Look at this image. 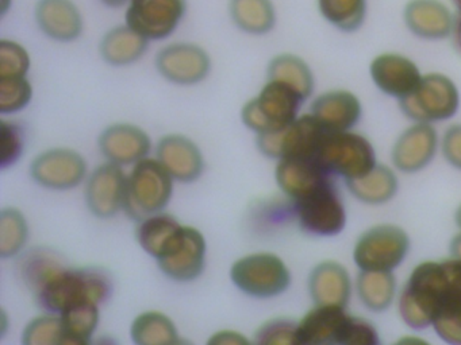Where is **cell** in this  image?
I'll return each mask as SVG.
<instances>
[{"label": "cell", "instance_id": "1", "mask_svg": "<svg viewBox=\"0 0 461 345\" xmlns=\"http://www.w3.org/2000/svg\"><path fill=\"white\" fill-rule=\"evenodd\" d=\"M31 288L42 309L61 314L77 305L107 301L113 293V279L101 267L71 269L55 259Z\"/></svg>", "mask_w": 461, "mask_h": 345}, {"label": "cell", "instance_id": "2", "mask_svg": "<svg viewBox=\"0 0 461 345\" xmlns=\"http://www.w3.org/2000/svg\"><path fill=\"white\" fill-rule=\"evenodd\" d=\"M444 280L442 261H422L414 267L398 301L399 315L409 328L423 331L431 326Z\"/></svg>", "mask_w": 461, "mask_h": 345}, {"label": "cell", "instance_id": "3", "mask_svg": "<svg viewBox=\"0 0 461 345\" xmlns=\"http://www.w3.org/2000/svg\"><path fill=\"white\" fill-rule=\"evenodd\" d=\"M174 177L158 159L144 158L134 164L126 182L123 210L133 220H144L161 212L174 193Z\"/></svg>", "mask_w": 461, "mask_h": 345}, {"label": "cell", "instance_id": "4", "mask_svg": "<svg viewBox=\"0 0 461 345\" xmlns=\"http://www.w3.org/2000/svg\"><path fill=\"white\" fill-rule=\"evenodd\" d=\"M304 102L302 94L288 84L268 80L258 96L247 102L241 119L256 134L287 128L298 118L299 108Z\"/></svg>", "mask_w": 461, "mask_h": 345}, {"label": "cell", "instance_id": "5", "mask_svg": "<svg viewBox=\"0 0 461 345\" xmlns=\"http://www.w3.org/2000/svg\"><path fill=\"white\" fill-rule=\"evenodd\" d=\"M402 112L414 123L449 120L460 108V92L449 75L426 73L415 91L399 102Z\"/></svg>", "mask_w": 461, "mask_h": 345}, {"label": "cell", "instance_id": "6", "mask_svg": "<svg viewBox=\"0 0 461 345\" xmlns=\"http://www.w3.org/2000/svg\"><path fill=\"white\" fill-rule=\"evenodd\" d=\"M317 161L333 177L345 181L363 177L376 166L374 146L364 135L357 132H330L325 135Z\"/></svg>", "mask_w": 461, "mask_h": 345}, {"label": "cell", "instance_id": "7", "mask_svg": "<svg viewBox=\"0 0 461 345\" xmlns=\"http://www.w3.org/2000/svg\"><path fill=\"white\" fill-rule=\"evenodd\" d=\"M410 251V237L401 226L379 224L363 232L353 250L360 271L393 272Z\"/></svg>", "mask_w": 461, "mask_h": 345}, {"label": "cell", "instance_id": "8", "mask_svg": "<svg viewBox=\"0 0 461 345\" xmlns=\"http://www.w3.org/2000/svg\"><path fill=\"white\" fill-rule=\"evenodd\" d=\"M230 278L242 293L255 298L279 296L291 283L287 264L271 252L250 253L234 261Z\"/></svg>", "mask_w": 461, "mask_h": 345}, {"label": "cell", "instance_id": "9", "mask_svg": "<svg viewBox=\"0 0 461 345\" xmlns=\"http://www.w3.org/2000/svg\"><path fill=\"white\" fill-rule=\"evenodd\" d=\"M299 226L314 236H337L347 226V210L334 180L294 201Z\"/></svg>", "mask_w": 461, "mask_h": 345}, {"label": "cell", "instance_id": "10", "mask_svg": "<svg viewBox=\"0 0 461 345\" xmlns=\"http://www.w3.org/2000/svg\"><path fill=\"white\" fill-rule=\"evenodd\" d=\"M156 261L167 277L177 282H190L203 271L206 240L194 226H180L167 240Z\"/></svg>", "mask_w": 461, "mask_h": 345}, {"label": "cell", "instance_id": "11", "mask_svg": "<svg viewBox=\"0 0 461 345\" xmlns=\"http://www.w3.org/2000/svg\"><path fill=\"white\" fill-rule=\"evenodd\" d=\"M187 10L185 0H129L126 24L148 40L168 38Z\"/></svg>", "mask_w": 461, "mask_h": 345}, {"label": "cell", "instance_id": "12", "mask_svg": "<svg viewBox=\"0 0 461 345\" xmlns=\"http://www.w3.org/2000/svg\"><path fill=\"white\" fill-rule=\"evenodd\" d=\"M156 67L171 83L195 85L209 75L212 59L209 53L196 43L176 42L158 50Z\"/></svg>", "mask_w": 461, "mask_h": 345}, {"label": "cell", "instance_id": "13", "mask_svg": "<svg viewBox=\"0 0 461 345\" xmlns=\"http://www.w3.org/2000/svg\"><path fill=\"white\" fill-rule=\"evenodd\" d=\"M87 164L77 151L71 148H52L34 158L31 175L39 185L56 190H67L83 182Z\"/></svg>", "mask_w": 461, "mask_h": 345}, {"label": "cell", "instance_id": "14", "mask_svg": "<svg viewBox=\"0 0 461 345\" xmlns=\"http://www.w3.org/2000/svg\"><path fill=\"white\" fill-rule=\"evenodd\" d=\"M352 315L347 306L315 305L298 323V344L348 345Z\"/></svg>", "mask_w": 461, "mask_h": 345}, {"label": "cell", "instance_id": "15", "mask_svg": "<svg viewBox=\"0 0 461 345\" xmlns=\"http://www.w3.org/2000/svg\"><path fill=\"white\" fill-rule=\"evenodd\" d=\"M128 177L120 164L107 162L96 167L86 183L88 209L99 218L117 215L123 208Z\"/></svg>", "mask_w": 461, "mask_h": 345}, {"label": "cell", "instance_id": "16", "mask_svg": "<svg viewBox=\"0 0 461 345\" xmlns=\"http://www.w3.org/2000/svg\"><path fill=\"white\" fill-rule=\"evenodd\" d=\"M369 75L380 92L399 102L415 91L423 75L411 58L393 51L375 57L369 65Z\"/></svg>", "mask_w": 461, "mask_h": 345}, {"label": "cell", "instance_id": "17", "mask_svg": "<svg viewBox=\"0 0 461 345\" xmlns=\"http://www.w3.org/2000/svg\"><path fill=\"white\" fill-rule=\"evenodd\" d=\"M439 147V137L430 123H414L393 143L391 161L396 170L407 174L425 169Z\"/></svg>", "mask_w": 461, "mask_h": 345}, {"label": "cell", "instance_id": "18", "mask_svg": "<svg viewBox=\"0 0 461 345\" xmlns=\"http://www.w3.org/2000/svg\"><path fill=\"white\" fill-rule=\"evenodd\" d=\"M403 21L415 37L438 40L452 35L456 15L442 0H409Z\"/></svg>", "mask_w": 461, "mask_h": 345}, {"label": "cell", "instance_id": "19", "mask_svg": "<svg viewBox=\"0 0 461 345\" xmlns=\"http://www.w3.org/2000/svg\"><path fill=\"white\" fill-rule=\"evenodd\" d=\"M150 147L149 135L134 124H113L99 137V148L104 158L120 166L137 164L147 158Z\"/></svg>", "mask_w": 461, "mask_h": 345}, {"label": "cell", "instance_id": "20", "mask_svg": "<svg viewBox=\"0 0 461 345\" xmlns=\"http://www.w3.org/2000/svg\"><path fill=\"white\" fill-rule=\"evenodd\" d=\"M158 159L180 182H194L203 172V155L195 142L185 135L171 134L161 137L158 145Z\"/></svg>", "mask_w": 461, "mask_h": 345}, {"label": "cell", "instance_id": "21", "mask_svg": "<svg viewBox=\"0 0 461 345\" xmlns=\"http://www.w3.org/2000/svg\"><path fill=\"white\" fill-rule=\"evenodd\" d=\"M310 113L328 131H350L360 120L363 105L353 92L333 89L315 97Z\"/></svg>", "mask_w": 461, "mask_h": 345}, {"label": "cell", "instance_id": "22", "mask_svg": "<svg viewBox=\"0 0 461 345\" xmlns=\"http://www.w3.org/2000/svg\"><path fill=\"white\" fill-rule=\"evenodd\" d=\"M277 185L294 201L314 191L323 183L334 180L315 159L283 158L275 172Z\"/></svg>", "mask_w": 461, "mask_h": 345}, {"label": "cell", "instance_id": "23", "mask_svg": "<svg viewBox=\"0 0 461 345\" xmlns=\"http://www.w3.org/2000/svg\"><path fill=\"white\" fill-rule=\"evenodd\" d=\"M34 15L40 30L59 42L77 40L85 27L82 13L72 0H39Z\"/></svg>", "mask_w": 461, "mask_h": 345}, {"label": "cell", "instance_id": "24", "mask_svg": "<svg viewBox=\"0 0 461 345\" xmlns=\"http://www.w3.org/2000/svg\"><path fill=\"white\" fill-rule=\"evenodd\" d=\"M352 291V278L339 261H321L310 272L309 293L315 305L347 306Z\"/></svg>", "mask_w": 461, "mask_h": 345}, {"label": "cell", "instance_id": "25", "mask_svg": "<svg viewBox=\"0 0 461 345\" xmlns=\"http://www.w3.org/2000/svg\"><path fill=\"white\" fill-rule=\"evenodd\" d=\"M148 48V40L128 24L110 30L102 38V58L113 66H128L139 61Z\"/></svg>", "mask_w": 461, "mask_h": 345}, {"label": "cell", "instance_id": "26", "mask_svg": "<svg viewBox=\"0 0 461 345\" xmlns=\"http://www.w3.org/2000/svg\"><path fill=\"white\" fill-rule=\"evenodd\" d=\"M347 186L358 201L368 205H382L395 197L399 181L391 167L377 164L363 177L347 181Z\"/></svg>", "mask_w": 461, "mask_h": 345}, {"label": "cell", "instance_id": "27", "mask_svg": "<svg viewBox=\"0 0 461 345\" xmlns=\"http://www.w3.org/2000/svg\"><path fill=\"white\" fill-rule=\"evenodd\" d=\"M231 21L250 35L268 34L276 24V8L272 0H229Z\"/></svg>", "mask_w": 461, "mask_h": 345}, {"label": "cell", "instance_id": "28", "mask_svg": "<svg viewBox=\"0 0 461 345\" xmlns=\"http://www.w3.org/2000/svg\"><path fill=\"white\" fill-rule=\"evenodd\" d=\"M356 293L361 304L375 313H382L395 302L396 278L388 271H360L356 279Z\"/></svg>", "mask_w": 461, "mask_h": 345}, {"label": "cell", "instance_id": "29", "mask_svg": "<svg viewBox=\"0 0 461 345\" xmlns=\"http://www.w3.org/2000/svg\"><path fill=\"white\" fill-rule=\"evenodd\" d=\"M268 80L282 81L299 92L304 100L314 91V75L306 61L296 54H277L267 69Z\"/></svg>", "mask_w": 461, "mask_h": 345}, {"label": "cell", "instance_id": "30", "mask_svg": "<svg viewBox=\"0 0 461 345\" xmlns=\"http://www.w3.org/2000/svg\"><path fill=\"white\" fill-rule=\"evenodd\" d=\"M131 340L137 345H171L180 342L174 321L161 312H145L131 323Z\"/></svg>", "mask_w": 461, "mask_h": 345}, {"label": "cell", "instance_id": "31", "mask_svg": "<svg viewBox=\"0 0 461 345\" xmlns=\"http://www.w3.org/2000/svg\"><path fill=\"white\" fill-rule=\"evenodd\" d=\"M67 345H86L91 342L99 323V305L82 304L61 313Z\"/></svg>", "mask_w": 461, "mask_h": 345}, {"label": "cell", "instance_id": "32", "mask_svg": "<svg viewBox=\"0 0 461 345\" xmlns=\"http://www.w3.org/2000/svg\"><path fill=\"white\" fill-rule=\"evenodd\" d=\"M317 5L328 23L345 32L360 29L368 10L366 0H317Z\"/></svg>", "mask_w": 461, "mask_h": 345}, {"label": "cell", "instance_id": "33", "mask_svg": "<svg viewBox=\"0 0 461 345\" xmlns=\"http://www.w3.org/2000/svg\"><path fill=\"white\" fill-rule=\"evenodd\" d=\"M180 226L182 224L174 216L163 212L155 213L140 221L136 229L137 242L145 252L156 259L167 240Z\"/></svg>", "mask_w": 461, "mask_h": 345}, {"label": "cell", "instance_id": "34", "mask_svg": "<svg viewBox=\"0 0 461 345\" xmlns=\"http://www.w3.org/2000/svg\"><path fill=\"white\" fill-rule=\"evenodd\" d=\"M29 228L25 216L15 208L0 212V256L6 259L17 255L28 242Z\"/></svg>", "mask_w": 461, "mask_h": 345}, {"label": "cell", "instance_id": "35", "mask_svg": "<svg viewBox=\"0 0 461 345\" xmlns=\"http://www.w3.org/2000/svg\"><path fill=\"white\" fill-rule=\"evenodd\" d=\"M23 344H66V334H64L60 315L50 313V314L39 315V317L33 318L23 331Z\"/></svg>", "mask_w": 461, "mask_h": 345}, {"label": "cell", "instance_id": "36", "mask_svg": "<svg viewBox=\"0 0 461 345\" xmlns=\"http://www.w3.org/2000/svg\"><path fill=\"white\" fill-rule=\"evenodd\" d=\"M33 88L26 77L0 78V112L14 113L31 102Z\"/></svg>", "mask_w": 461, "mask_h": 345}, {"label": "cell", "instance_id": "37", "mask_svg": "<svg viewBox=\"0 0 461 345\" xmlns=\"http://www.w3.org/2000/svg\"><path fill=\"white\" fill-rule=\"evenodd\" d=\"M31 69V56L15 40H0V78L26 77Z\"/></svg>", "mask_w": 461, "mask_h": 345}, {"label": "cell", "instance_id": "38", "mask_svg": "<svg viewBox=\"0 0 461 345\" xmlns=\"http://www.w3.org/2000/svg\"><path fill=\"white\" fill-rule=\"evenodd\" d=\"M298 323L291 318H274L260 326L255 342L264 345L298 344Z\"/></svg>", "mask_w": 461, "mask_h": 345}, {"label": "cell", "instance_id": "39", "mask_svg": "<svg viewBox=\"0 0 461 345\" xmlns=\"http://www.w3.org/2000/svg\"><path fill=\"white\" fill-rule=\"evenodd\" d=\"M25 137L20 124L13 121H2L0 126V167L7 169L13 166L23 153Z\"/></svg>", "mask_w": 461, "mask_h": 345}, {"label": "cell", "instance_id": "40", "mask_svg": "<svg viewBox=\"0 0 461 345\" xmlns=\"http://www.w3.org/2000/svg\"><path fill=\"white\" fill-rule=\"evenodd\" d=\"M442 155L447 164L461 170V123L447 127L439 142Z\"/></svg>", "mask_w": 461, "mask_h": 345}, {"label": "cell", "instance_id": "41", "mask_svg": "<svg viewBox=\"0 0 461 345\" xmlns=\"http://www.w3.org/2000/svg\"><path fill=\"white\" fill-rule=\"evenodd\" d=\"M210 344H245L248 340L234 332H221L210 339Z\"/></svg>", "mask_w": 461, "mask_h": 345}, {"label": "cell", "instance_id": "42", "mask_svg": "<svg viewBox=\"0 0 461 345\" xmlns=\"http://www.w3.org/2000/svg\"><path fill=\"white\" fill-rule=\"evenodd\" d=\"M453 42H455L456 48L461 53V13L456 15L455 26H453L452 35Z\"/></svg>", "mask_w": 461, "mask_h": 345}, {"label": "cell", "instance_id": "43", "mask_svg": "<svg viewBox=\"0 0 461 345\" xmlns=\"http://www.w3.org/2000/svg\"><path fill=\"white\" fill-rule=\"evenodd\" d=\"M450 256L461 261V232L453 237L449 244Z\"/></svg>", "mask_w": 461, "mask_h": 345}, {"label": "cell", "instance_id": "44", "mask_svg": "<svg viewBox=\"0 0 461 345\" xmlns=\"http://www.w3.org/2000/svg\"><path fill=\"white\" fill-rule=\"evenodd\" d=\"M104 4L109 5V7H121V5L126 4L129 0H101Z\"/></svg>", "mask_w": 461, "mask_h": 345}, {"label": "cell", "instance_id": "45", "mask_svg": "<svg viewBox=\"0 0 461 345\" xmlns=\"http://www.w3.org/2000/svg\"><path fill=\"white\" fill-rule=\"evenodd\" d=\"M455 220L456 224L458 226V228L461 229V204L460 207L457 208V210H456Z\"/></svg>", "mask_w": 461, "mask_h": 345}, {"label": "cell", "instance_id": "46", "mask_svg": "<svg viewBox=\"0 0 461 345\" xmlns=\"http://www.w3.org/2000/svg\"><path fill=\"white\" fill-rule=\"evenodd\" d=\"M12 0H2V13H6Z\"/></svg>", "mask_w": 461, "mask_h": 345}, {"label": "cell", "instance_id": "47", "mask_svg": "<svg viewBox=\"0 0 461 345\" xmlns=\"http://www.w3.org/2000/svg\"><path fill=\"white\" fill-rule=\"evenodd\" d=\"M453 5H455L456 10H457L458 13H461V0H452Z\"/></svg>", "mask_w": 461, "mask_h": 345}]
</instances>
